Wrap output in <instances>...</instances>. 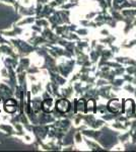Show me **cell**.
Masks as SVG:
<instances>
[{
	"instance_id": "6da1fadb",
	"label": "cell",
	"mask_w": 136,
	"mask_h": 152,
	"mask_svg": "<svg viewBox=\"0 0 136 152\" xmlns=\"http://www.w3.org/2000/svg\"><path fill=\"white\" fill-rule=\"evenodd\" d=\"M108 109L114 114H122L124 109V102L120 99H112L108 104Z\"/></svg>"
},
{
	"instance_id": "7a4b0ae2",
	"label": "cell",
	"mask_w": 136,
	"mask_h": 152,
	"mask_svg": "<svg viewBox=\"0 0 136 152\" xmlns=\"http://www.w3.org/2000/svg\"><path fill=\"white\" fill-rule=\"evenodd\" d=\"M56 109L60 113H67L70 110V102L67 99H59L56 102Z\"/></svg>"
},
{
	"instance_id": "3957f363",
	"label": "cell",
	"mask_w": 136,
	"mask_h": 152,
	"mask_svg": "<svg viewBox=\"0 0 136 152\" xmlns=\"http://www.w3.org/2000/svg\"><path fill=\"white\" fill-rule=\"evenodd\" d=\"M42 107L46 113H51L56 107V102L53 99H47L42 104Z\"/></svg>"
},
{
	"instance_id": "277c9868",
	"label": "cell",
	"mask_w": 136,
	"mask_h": 152,
	"mask_svg": "<svg viewBox=\"0 0 136 152\" xmlns=\"http://www.w3.org/2000/svg\"><path fill=\"white\" fill-rule=\"evenodd\" d=\"M133 111H134V102L131 99H126L124 102V109H123V113L126 117L132 115Z\"/></svg>"
},
{
	"instance_id": "5b68a950",
	"label": "cell",
	"mask_w": 136,
	"mask_h": 152,
	"mask_svg": "<svg viewBox=\"0 0 136 152\" xmlns=\"http://www.w3.org/2000/svg\"><path fill=\"white\" fill-rule=\"evenodd\" d=\"M16 102L14 99H8L4 104V109L7 113H13L16 111Z\"/></svg>"
},
{
	"instance_id": "8992f818",
	"label": "cell",
	"mask_w": 136,
	"mask_h": 152,
	"mask_svg": "<svg viewBox=\"0 0 136 152\" xmlns=\"http://www.w3.org/2000/svg\"><path fill=\"white\" fill-rule=\"evenodd\" d=\"M85 113L90 115H93L96 113V104L93 99H90L85 104Z\"/></svg>"
},
{
	"instance_id": "52a82bcc",
	"label": "cell",
	"mask_w": 136,
	"mask_h": 152,
	"mask_svg": "<svg viewBox=\"0 0 136 152\" xmlns=\"http://www.w3.org/2000/svg\"><path fill=\"white\" fill-rule=\"evenodd\" d=\"M85 102L83 99H79L76 102L75 113L76 114H81V113H85Z\"/></svg>"
},
{
	"instance_id": "ba28073f",
	"label": "cell",
	"mask_w": 136,
	"mask_h": 152,
	"mask_svg": "<svg viewBox=\"0 0 136 152\" xmlns=\"http://www.w3.org/2000/svg\"><path fill=\"white\" fill-rule=\"evenodd\" d=\"M1 109H2V102H1V99H0V111H1Z\"/></svg>"
}]
</instances>
